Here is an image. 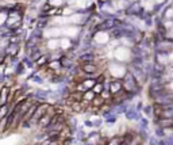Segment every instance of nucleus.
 Segmentation results:
<instances>
[{"label": "nucleus", "mask_w": 173, "mask_h": 145, "mask_svg": "<svg viewBox=\"0 0 173 145\" xmlns=\"http://www.w3.org/2000/svg\"><path fill=\"white\" fill-rule=\"evenodd\" d=\"M47 107H49V104H38L37 106V109H35V111H34V114H33V117H31L27 122L30 125H37L38 124V121L45 115V113H46V110H47Z\"/></svg>", "instance_id": "nucleus-1"}, {"label": "nucleus", "mask_w": 173, "mask_h": 145, "mask_svg": "<svg viewBox=\"0 0 173 145\" xmlns=\"http://www.w3.org/2000/svg\"><path fill=\"white\" fill-rule=\"evenodd\" d=\"M92 91L95 94H97V95H100V94L103 92V84L99 83V84H95L93 87H92Z\"/></svg>", "instance_id": "nucleus-5"}, {"label": "nucleus", "mask_w": 173, "mask_h": 145, "mask_svg": "<svg viewBox=\"0 0 173 145\" xmlns=\"http://www.w3.org/2000/svg\"><path fill=\"white\" fill-rule=\"evenodd\" d=\"M122 91V84L119 83V82H114L111 84V92L112 94H118Z\"/></svg>", "instance_id": "nucleus-3"}, {"label": "nucleus", "mask_w": 173, "mask_h": 145, "mask_svg": "<svg viewBox=\"0 0 173 145\" xmlns=\"http://www.w3.org/2000/svg\"><path fill=\"white\" fill-rule=\"evenodd\" d=\"M95 96H96V94L93 92V91H88V92L83 94V100H85V102H91Z\"/></svg>", "instance_id": "nucleus-4"}, {"label": "nucleus", "mask_w": 173, "mask_h": 145, "mask_svg": "<svg viewBox=\"0 0 173 145\" xmlns=\"http://www.w3.org/2000/svg\"><path fill=\"white\" fill-rule=\"evenodd\" d=\"M158 125L161 126V128H170V126H173V118H162L160 119V122H158Z\"/></svg>", "instance_id": "nucleus-2"}]
</instances>
